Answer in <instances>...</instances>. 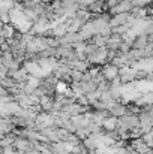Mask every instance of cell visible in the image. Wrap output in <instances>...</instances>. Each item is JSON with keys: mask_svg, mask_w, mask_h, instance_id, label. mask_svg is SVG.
Instances as JSON below:
<instances>
[{"mask_svg": "<svg viewBox=\"0 0 153 154\" xmlns=\"http://www.w3.org/2000/svg\"><path fill=\"white\" fill-rule=\"evenodd\" d=\"M12 147H14L17 151H23V153H26L29 148H33V147H32V142L27 141V139H24V138H15Z\"/></svg>", "mask_w": 153, "mask_h": 154, "instance_id": "cell-6", "label": "cell"}, {"mask_svg": "<svg viewBox=\"0 0 153 154\" xmlns=\"http://www.w3.org/2000/svg\"><path fill=\"white\" fill-rule=\"evenodd\" d=\"M14 141H15V136L12 133H8L0 139V147H11L14 144Z\"/></svg>", "mask_w": 153, "mask_h": 154, "instance_id": "cell-13", "label": "cell"}, {"mask_svg": "<svg viewBox=\"0 0 153 154\" xmlns=\"http://www.w3.org/2000/svg\"><path fill=\"white\" fill-rule=\"evenodd\" d=\"M101 72L105 78V81H108V82H111L113 79H116L119 76V67H116L110 63L105 64V66H101Z\"/></svg>", "mask_w": 153, "mask_h": 154, "instance_id": "cell-3", "label": "cell"}, {"mask_svg": "<svg viewBox=\"0 0 153 154\" xmlns=\"http://www.w3.org/2000/svg\"><path fill=\"white\" fill-rule=\"evenodd\" d=\"M126 114H128V106H125V105H122V103H119V102L110 109V115L114 117V118H120V117H123Z\"/></svg>", "mask_w": 153, "mask_h": 154, "instance_id": "cell-7", "label": "cell"}, {"mask_svg": "<svg viewBox=\"0 0 153 154\" xmlns=\"http://www.w3.org/2000/svg\"><path fill=\"white\" fill-rule=\"evenodd\" d=\"M66 66H68L71 70H77V72H81V73L87 72L89 67H90V64H89L86 60H71V61L66 63Z\"/></svg>", "mask_w": 153, "mask_h": 154, "instance_id": "cell-4", "label": "cell"}, {"mask_svg": "<svg viewBox=\"0 0 153 154\" xmlns=\"http://www.w3.org/2000/svg\"><path fill=\"white\" fill-rule=\"evenodd\" d=\"M99 93H105V91H108L110 90V82L108 81H102L98 84V88H96Z\"/></svg>", "mask_w": 153, "mask_h": 154, "instance_id": "cell-16", "label": "cell"}, {"mask_svg": "<svg viewBox=\"0 0 153 154\" xmlns=\"http://www.w3.org/2000/svg\"><path fill=\"white\" fill-rule=\"evenodd\" d=\"M15 33H17V30H15V27H14L12 24H3V27H2V30H0V36H2L5 41H11V39L15 36Z\"/></svg>", "mask_w": 153, "mask_h": 154, "instance_id": "cell-8", "label": "cell"}, {"mask_svg": "<svg viewBox=\"0 0 153 154\" xmlns=\"http://www.w3.org/2000/svg\"><path fill=\"white\" fill-rule=\"evenodd\" d=\"M0 21H2V24H11L9 11H5V9H2V11H0Z\"/></svg>", "mask_w": 153, "mask_h": 154, "instance_id": "cell-15", "label": "cell"}, {"mask_svg": "<svg viewBox=\"0 0 153 154\" xmlns=\"http://www.w3.org/2000/svg\"><path fill=\"white\" fill-rule=\"evenodd\" d=\"M149 44H147V36H144V35H140V36H137L135 39H134V42H132V45H131V50H143V48H146Z\"/></svg>", "mask_w": 153, "mask_h": 154, "instance_id": "cell-11", "label": "cell"}, {"mask_svg": "<svg viewBox=\"0 0 153 154\" xmlns=\"http://www.w3.org/2000/svg\"><path fill=\"white\" fill-rule=\"evenodd\" d=\"M116 127H117V118H114V117H107L104 121H102V129H104V132H114L116 130Z\"/></svg>", "mask_w": 153, "mask_h": 154, "instance_id": "cell-10", "label": "cell"}, {"mask_svg": "<svg viewBox=\"0 0 153 154\" xmlns=\"http://www.w3.org/2000/svg\"><path fill=\"white\" fill-rule=\"evenodd\" d=\"M44 42H45L47 48H57L59 47V39L53 38V36H44Z\"/></svg>", "mask_w": 153, "mask_h": 154, "instance_id": "cell-14", "label": "cell"}, {"mask_svg": "<svg viewBox=\"0 0 153 154\" xmlns=\"http://www.w3.org/2000/svg\"><path fill=\"white\" fill-rule=\"evenodd\" d=\"M27 78H29V73L26 72V69H24L23 66H21L18 70H15L14 75H12V79H14L15 82H18V84H26Z\"/></svg>", "mask_w": 153, "mask_h": 154, "instance_id": "cell-9", "label": "cell"}, {"mask_svg": "<svg viewBox=\"0 0 153 154\" xmlns=\"http://www.w3.org/2000/svg\"><path fill=\"white\" fill-rule=\"evenodd\" d=\"M86 11H87L89 14H102V12H104V2L95 0L92 5H89V6L86 8Z\"/></svg>", "mask_w": 153, "mask_h": 154, "instance_id": "cell-12", "label": "cell"}, {"mask_svg": "<svg viewBox=\"0 0 153 154\" xmlns=\"http://www.w3.org/2000/svg\"><path fill=\"white\" fill-rule=\"evenodd\" d=\"M146 154H152V150H150V151H147V153H146Z\"/></svg>", "mask_w": 153, "mask_h": 154, "instance_id": "cell-17", "label": "cell"}, {"mask_svg": "<svg viewBox=\"0 0 153 154\" xmlns=\"http://www.w3.org/2000/svg\"><path fill=\"white\" fill-rule=\"evenodd\" d=\"M117 126L126 129V130H137L140 127V121H138V117L137 115H132V114H126L120 118H117Z\"/></svg>", "mask_w": 153, "mask_h": 154, "instance_id": "cell-1", "label": "cell"}, {"mask_svg": "<svg viewBox=\"0 0 153 154\" xmlns=\"http://www.w3.org/2000/svg\"><path fill=\"white\" fill-rule=\"evenodd\" d=\"M132 8H134V5H132L129 0H122V2H119L114 8H111V9L108 11V14H110V15H117V14H129V12L132 11Z\"/></svg>", "mask_w": 153, "mask_h": 154, "instance_id": "cell-2", "label": "cell"}, {"mask_svg": "<svg viewBox=\"0 0 153 154\" xmlns=\"http://www.w3.org/2000/svg\"><path fill=\"white\" fill-rule=\"evenodd\" d=\"M129 14H117V15H111L108 26L110 27H119V26H125L129 21Z\"/></svg>", "mask_w": 153, "mask_h": 154, "instance_id": "cell-5", "label": "cell"}]
</instances>
